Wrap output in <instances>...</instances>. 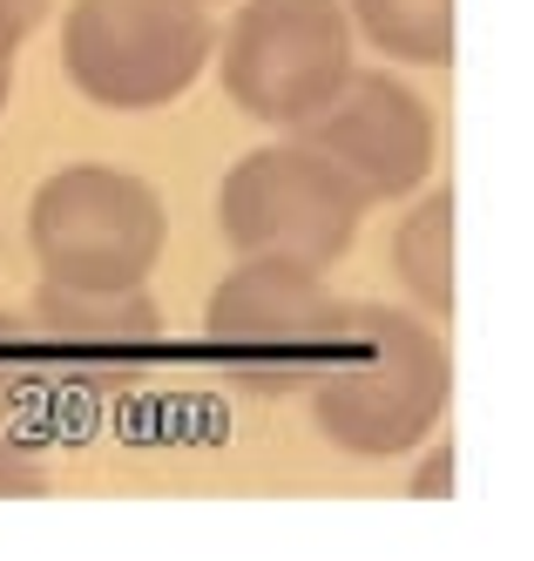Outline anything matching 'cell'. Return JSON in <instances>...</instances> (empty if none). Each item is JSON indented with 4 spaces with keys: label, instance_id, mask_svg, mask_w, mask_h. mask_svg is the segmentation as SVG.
<instances>
[{
    "label": "cell",
    "instance_id": "cell-1",
    "mask_svg": "<svg viewBox=\"0 0 534 561\" xmlns=\"http://www.w3.org/2000/svg\"><path fill=\"white\" fill-rule=\"evenodd\" d=\"M203 352L224 366L230 386L258 399H292L352 352V305L325 291V271L298 257L237 251V264L203 305Z\"/></svg>",
    "mask_w": 534,
    "mask_h": 561
},
{
    "label": "cell",
    "instance_id": "cell-2",
    "mask_svg": "<svg viewBox=\"0 0 534 561\" xmlns=\"http://www.w3.org/2000/svg\"><path fill=\"white\" fill-rule=\"evenodd\" d=\"M454 358L406 305H352V352L311 386V426L352 460H406L446 420Z\"/></svg>",
    "mask_w": 534,
    "mask_h": 561
},
{
    "label": "cell",
    "instance_id": "cell-3",
    "mask_svg": "<svg viewBox=\"0 0 534 561\" xmlns=\"http://www.w3.org/2000/svg\"><path fill=\"white\" fill-rule=\"evenodd\" d=\"M211 48L217 21L203 0H68L61 14V75L81 102L115 115L183 102Z\"/></svg>",
    "mask_w": 534,
    "mask_h": 561
},
{
    "label": "cell",
    "instance_id": "cell-4",
    "mask_svg": "<svg viewBox=\"0 0 534 561\" xmlns=\"http://www.w3.org/2000/svg\"><path fill=\"white\" fill-rule=\"evenodd\" d=\"M162 237H170L162 196L136 170L115 163H68L27 204V251L41 264V285L68 291L149 285Z\"/></svg>",
    "mask_w": 534,
    "mask_h": 561
},
{
    "label": "cell",
    "instance_id": "cell-5",
    "mask_svg": "<svg viewBox=\"0 0 534 561\" xmlns=\"http://www.w3.org/2000/svg\"><path fill=\"white\" fill-rule=\"evenodd\" d=\"M359 224H365V196L305 136L237 156L217 190V230L230 251H277L311 271H332L339 257H352Z\"/></svg>",
    "mask_w": 534,
    "mask_h": 561
},
{
    "label": "cell",
    "instance_id": "cell-6",
    "mask_svg": "<svg viewBox=\"0 0 534 561\" xmlns=\"http://www.w3.org/2000/svg\"><path fill=\"white\" fill-rule=\"evenodd\" d=\"M224 95L264 129H305L352 75L345 0H243L211 48Z\"/></svg>",
    "mask_w": 534,
    "mask_h": 561
},
{
    "label": "cell",
    "instance_id": "cell-7",
    "mask_svg": "<svg viewBox=\"0 0 534 561\" xmlns=\"http://www.w3.org/2000/svg\"><path fill=\"white\" fill-rule=\"evenodd\" d=\"M292 136H305L311 149L332 156L365 204H406V196H420L433 183V163H440L433 102L413 82H399V75H365V68H352L345 89Z\"/></svg>",
    "mask_w": 534,
    "mask_h": 561
},
{
    "label": "cell",
    "instance_id": "cell-8",
    "mask_svg": "<svg viewBox=\"0 0 534 561\" xmlns=\"http://www.w3.org/2000/svg\"><path fill=\"white\" fill-rule=\"evenodd\" d=\"M27 332H34L41 379L68 386L81 399L136 386L162 358V311H156V298L143 285H129V291L41 285L27 298Z\"/></svg>",
    "mask_w": 534,
    "mask_h": 561
},
{
    "label": "cell",
    "instance_id": "cell-9",
    "mask_svg": "<svg viewBox=\"0 0 534 561\" xmlns=\"http://www.w3.org/2000/svg\"><path fill=\"white\" fill-rule=\"evenodd\" d=\"M393 277L427 318L454 311V196L427 190L393 230Z\"/></svg>",
    "mask_w": 534,
    "mask_h": 561
},
{
    "label": "cell",
    "instance_id": "cell-10",
    "mask_svg": "<svg viewBox=\"0 0 534 561\" xmlns=\"http://www.w3.org/2000/svg\"><path fill=\"white\" fill-rule=\"evenodd\" d=\"M345 21L386 61H406V68L454 61V0H345Z\"/></svg>",
    "mask_w": 534,
    "mask_h": 561
},
{
    "label": "cell",
    "instance_id": "cell-11",
    "mask_svg": "<svg viewBox=\"0 0 534 561\" xmlns=\"http://www.w3.org/2000/svg\"><path fill=\"white\" fill-rule=\"evenodd\" d=\"M34 386H41V358H34L27 311H0V426L27 407Z\"/></svg>",
    "mask_w": 534,
    "mask_h": 561
},
{
    "label": "cell",
    "instance_id": "cell-12",
    "mask_svg": "<svg viewBox=\"0 0 534 561\" xmlns=\"http://www.w3.org/2000/svg\"><path fill=\"white\" fill-rule=\"evenodd\" d=\"M48 494V467L34 460V447L0 433V501H41Z\"/></svg>",
    "mask_w": 534,
    "mask_h": 561
},
{
    "label": "cell",
    "instance_id": "cell-13",
    "mask_svg": "<svg viewBox=\"0 0 534 561\" xmlns=\"http://www.w3.org/2000/svg\"><path fill=\"white\" fill-rule=\"evenodd\" d=\"M48 14H55V0H0V61H14Z\"/></svg>",
    "mask_w": 534,
    "mask_h": 561
},
{
    "label": "cell",
    "instance_id": "cell-14",
    "mask_svg": "<svg viewBox=\"0 0 534 561\" xmlns=\"http://www.w3.org/2000/svg\"><path fill=\"white\" fill-rule=\"evenodd\" d=\"M8 95H14V61H0V115H8Z\"/></svg>",
    "mask_w": 534,
    "mask_h": 561
}]
</instances>
